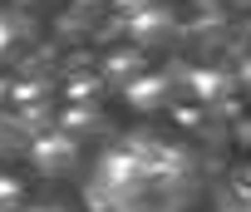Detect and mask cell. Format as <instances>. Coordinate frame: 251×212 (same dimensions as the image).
Instances as JSON below:
<instances>
[{"label": "cell", "mask_w": 251, "mask_h": 212, "mask_svg": "<svg viewBox=\"0 0 251 212\" xmlns=\"http://www.w3.org/2000/svg\"><path fill=\"white\" fill-rule=\"evenodd\" d=\"M226 89V79L222 74H192V94H202V99H217Z\"/></svg>", "instance_id": "cell-4"}, {"label": "cell", "mask_w": 251, "mask_h": 212, "mask_svg": "<svg viewBox=\"0 0 251 212\" xmlns=\"http://www.w3.org/2000/svg\"><path fill=\"white\" fill-rule=\"evenodd\" d=\"M30 35H35V30H30V20H25V15L0 10V54H5V59H10V54H20V50L30 45Z\"/></svg>", "instance_id": "cell-2"}, {"label": "cell", "mask_w": 251, "mask_h": 212, "mask_svg": "<svg viewBox=\"0 0 251 212\" xmlns=\"http://www.w3.org/2000/svg\"><path fill=\"white\" fill-rule=\"evenodd\" d=\"M0 212H20V183L0 173Z\"/></svg>", "instance_id": "cell-5"}, {"label": "cell", "mask_w": 251, "mask_h": 212, "mask_svg": "<svg viewBox=\"0 0 251 212\" xmlns=\"http://www.w3.org/2000/svg\"><path fill=\"white\" fill-rule=\"evenodd\" d=\"M30 153H35V168H40L45 178H64V173L79 163V143H74V133H45Z\"/></svg>", "instance_id": "cell-1"}, {"label": "cell", "mask_w": 251, "mask_h": 212, "mask_svg": "<svg viewBox=\"0 0 251 212\" xmlns=\"http://www.w3.org/2000/svg\"><path fill=\"white\" fill-rule=\"evenodd\" d=\"M133 35H138V40H153V35H158V40H173L177 25H173L168 10H143V15H133Z\"/></svg>", "instance_id": "cell-3"}, {"label": "cell", "mask_w": 251, "mask_h": 212, "mask_svg": "<svg viewBox=\"0 0 251 212\" xmlns=\"http://www.w3.org/2000/svg\"><path fill=\"white\" fill-rule=\"evenodd\" d=\"M40 212H54V207H40Z\"/></svg>", "instance_id": "cell-6"}]
</instances>
